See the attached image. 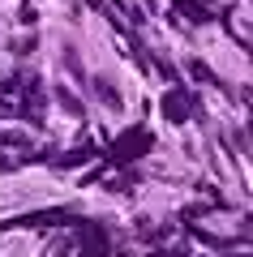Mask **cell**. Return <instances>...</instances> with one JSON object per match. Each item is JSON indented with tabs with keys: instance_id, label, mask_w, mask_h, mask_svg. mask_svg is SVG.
Returning <instances> with one entry per match:
<instances>
[{
	"instance_id": "cell-4",
	"label": "cell",
	"mask_w": 253,
	"mask_h": 257,
	"mask_svg": "<svg viewBox=\"0 0 253 257\" xmlns=\"http://www.w3.org/2000/svg\"><path fill=\"white\" fill-rule=\"evenodd\" d=\"M95 94H99V103H103V107H112V111H120V107H125L120 90L108 82V77H95Z\"/></svg>"
},
{
	"instance_id": "cell-2",
	"label": "cell",
	"mask_w": 253,
	"mask_h": 257,
	"mask_svg": "<svg viewBox=\"0 0 253 257\" xmlns=\"http://www.w3.org/2000/svg\"><path fill=\"white\" fill-rule=\"evenodd\" d=\"M189 107H193V103H189V94H185L181 86H172V90L163 94V116L172 120V124H185V116H189Z\"/></svg>"
},
{
	"instance_id": "cell-7",
	"label": "cell",
	"mask_w": 253,
	"mask_h": 257,
	"mask_svg": "<svg viewBox=\"0 0 253 257\" xmlns=\"http://www.w3.org/2000/svg\"><path fill=\"white\" fill-rule=\"evenodd\" d=\"M189 73L198 77V82H206V86H219V82H215V73H210V69H206L202 60H193V64H189Z\"/></svg>"
},
{
	"instance_id": "cell-3",
	"label": "cell",
	"mask_w": 253,
	"mask_h": 257,
	"mask_svg": "<svg viewBox=\"0 0 253 257\" xmlns=\"http://www.w3.org/2000/svg\"><path fill=\"white\" fill-rule=\"evenodd\" d=\"M108 248V236L99 227H81V257H99Z\"/></svg>"
},
{
	"instance_id": "cell-8",
	"label": "cell",
	"mask_w": 253,
	"mask_h": 257,
	"mask_svg": "<svg viewBox=\"0 0 253 257\" xmlns=\"http://www.w3.org/2000/svg\"><path fill=\"white\" fill-rule=\"evenodd\" d=\"M91 5H103V0H91Z\"/></svg>"
},
{
	"instance_id": "cell-5",
	"label": "cell",
	"mask_w": 253,
	"mask_h": 257,
	"mask_svg": "<svg viewBox=\"0 0 253 257\" xmlns=\"http://www.w3.org/2000/svg\"><path fill=\"white\" fill-rule=\"evenodd\" d=\"M176 13H181L185 22H193V26H206L210 22V13L202 9V5H193V0H176Z\"/></svg>"
},
{
	"instance_id": "cell-1",
	"label": "cell",
	"mask_w": 253,
	"mask_h": 257,
	"mask_svg": "<svg viewBox=\"0 0 253 257\" xmlns=\"http://www.w3.org/2000/svg\"><path fill=\"white\" fill-rule=\"evenodd\" d=\"M150 146H154V142H150V133H146V128H129L125 138L112 146V159H116V163H125V159H137V150H150Z\"/></svg>"
},
{
	"instance_id": "cell-6",
	"label": "cell",
	"mask_w": 253,
	"mask_h": 257,
	"mask_svg": "<svg viewBox=\"0 0 253 257\" xmlns=\"http://www.w3.org/2000/svg\"><path fill=\"white\" fill-rule=\"evenodd\" d=\"M56 99L64 103V111H73V116H81V99H77L73 90H64V86H60V90H56Z\"/></svg>"
}]
</instances>
